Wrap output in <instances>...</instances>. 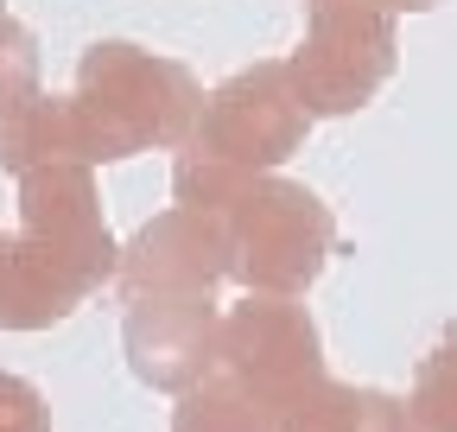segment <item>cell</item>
Instances as JSON below:
<instances>
[{"label": "cell", "mask_w": 457, "mask_h": 432, "mask_svg": "<svg viewBox=\"0 0 457 432\" xmlns=\"http://www.w3.org/2000/svg\"><path fill=\"white\" fill-rule=\"evenodd\" d=\"M407 432H457V344H445L407 401Z\"/></svg>", "instance_id": "4fadbf2b"}, {"label": "cell", "mask_w": 457, "mask_h": 432, "mask_svg": "<svg viewBox=\"0 0 457 432\" xmlns=\"http://www.w3.org/2000/svg\"><path fill=\"white\" fill-rule=\"evenodd\" d=\"M204 115V83L134 38H96L64 96L71 146L83 166H114L134 153H179Z\"/></svg>", "instance_id": "6da1fadb"}, {"label": "cell", "mask_w": 457, "mask_h": 432, "mask_svg": "<svg viewBox=\"0 0 457 432\" xmlns=\"http://www.w3.org/2000/svg\"><path fill=\"white\" fill-rule=\"evenodd\" d=\"M204 382L236 388L242 401H254L273 420L293 395L324 382L312 312L299 299H279V293H248L242 305H228L222 331H216V362H210Z\"/></svg>", "instance_id": "5b68a950"}, {"label": "cell", "mask_w": 457, "mask_h": 432, "mask_svg": "<svg viewBox=\"0 0 457 432\" xmlns=\"http://www.w3.org/2000/svg\"><path fill=\"white\" fill-rule=\"evenodd\" d=\"M387 7H394V13H432L438 0H387Z\"/></svg>", "instance_id": "9a60e30c"}, {"label": "cell", "mask_w": 457, "mask_h": 432, "mask_svg": "<svg viewBox=\"0 0 457 432\" xmlns=\"http://www.w3.org/2000/svg\"><path fill=\"white\" fill-rule=\"evenodd\" d=\"M394 7L387 0H305V45L286 58L299 102L318 115H356L394 77Z\"/></svg>", "instance_id": "277c9868"}, {"label": "cell", "mask_w": 457, "mask_h": 432, "mask_svg": "<svg viewBox=\"0 0 457 432\" xmlns=\"http://www.w3.org/2000/svg\"><path fill=\"white\" fill-rule=\"evenodd\" d=\"M0 432H51V407L26 375L0 369Z\"/></svg>", "instance_id": "5bb4252c"}, {"label": "cell", "mask_w": 457, "mask_h": 432, "mask_svg": "<svg viewBox=\"0 0 457 432\" xmlns=\"http://www.w3.org/2000/svg\"><path fill=\"white\" fill-rule=\"evenodd\" d=\"M83 299H89V287L71 267H57L20 229L0 236V331H51V324H64Z\"/></svg>", "instance_id": "30bf717a"}, {"label": "cell", "mask_w": 457, "mask_h": 432, "mask_svg": "<svg viewBox=\"0 0 457 432\" xmlns=\"http://www.w3.org/2000/svg\"><path fill=\"white\" fill-rule=\"evenodd\" d=\"M51 159H77L64 96H45L38 38L0 13V172H32Z\"/></svg>", "instance_id": "ba28073f"}, {"label": "cell", "mask_w": 457, "mask_h": 432, "mask_svg": "<svg viewBox=\"0 0 457 432\" xmlns=\"http://www.w3.org/2000/svg\"><path fill=\"white\" fill-rule=\"evenodd\" d=\"M216 331H222L216 299H134L121 318V350L146 388L185 395L216 362Z\"/></svg>", "instance_id": "9c48e42d"}, {"label": "cell", "mask_w": 457, "mask_h": 432, "mask_svg": "<svg viewBox=\"0 0 457 432\" xmlns=\"http://www.w3.org/2000/svg\"><path fill=\"white\" fill-rule=\"evenodd\" d=\"M312 134V108L286 64H248L204 96V115L171 166V197L191 210H222L254 172L286 166Z\"/></svg>", "instance_id": "7a4b0ae2"}, {"label": "cell", "mask_w": 457, "mask_h": 432, "mask_svg": "<svg viewBox=\"0 0 457 432\" xmlns=\"http://www.w3.org/2000/svg\"><path fill=\"white\" fill-rule=\"evenodd\" d=\"M20 236L45 248L57 267H71L89 293H102L121 267L114 229L102 216L96 166H83V159H51V166L20 172Z\"/></svg>", "instance_id": "8992f818"}, {"label": "cell", "mask_w": 457, "mask_h": 432, "mask_svg": "<svg viewBox=\"0 0 457 432\" xmlns=\"http://www.w3.org/2000/svg\"><path fill=\"white\" fill-rule=\"evenodd\" d=\"M171 432H273V420L242 401L236 388L222 382H197L179 395V413H171Z\"/></svg>", "instance_id": "7c38bea8"}, {"label": "cell", "mask_w": 457, "mask_h": 432, "mask_svg": "<svg viewBox=\"0 0 457 432\" xmlns=\"http://www.w3.org/2000/svg\"><path fill=\"white\" fill-rule=\"evenodd\" d=\"M222 280H236L228 267V223L222 210H191L171 204L153 223H140V236L121 248L114 287L121 299H216Z\"/></svg>", "instance_id": "52a82bcc"}, {"label": "cell", "mask_w": 457, "mask_h": 432, "mask_svg": "<svg viewBox=\"0 0 457 432\" xmlns=\"http://www.w3.org/2000/svg\"><path fill=\"white\" fill-rule=\"evenodd\" d=\"M0 13H7V0H0Z\"/></svg>", "instance_id": "2e32d148"}, {"label": "cell", "mask_w": 457, "mask_h": 432, "mask_svg": "<svg viewBox=\"0 0 457 432\" xmlns=\"http://www.w3.org/2000/svg\"><path fill=\"white\" fill-rule=\"evenodd\" d=\"M228 223V267L248 293H279L299 299L337 242V216L312 185H293L279 172H254L236 197L222 204Z\"/></svg>", "instance_id": "3957f363"}, {"label": "cell", "mask_w": 457, "mask_h": 432, "mask_svg": "<svg viewBox=\"0 0 457 432\" xmlns=\"http://www.w3.org/2000/svg\"><path fill=\"white\" fill-rule=\"evenodd\" d=\"M273 432H407V413L375 388L312 382L273 413Z\"/></svg>", "instance_id": "8fae6325"}]
</instances>
